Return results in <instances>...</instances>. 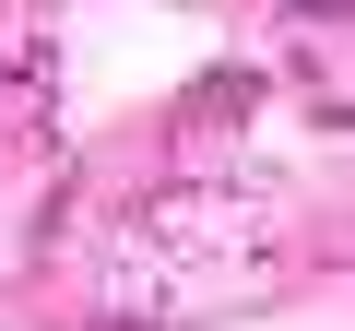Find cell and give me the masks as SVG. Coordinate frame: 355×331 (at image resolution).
<instances>
[]
</instances>
